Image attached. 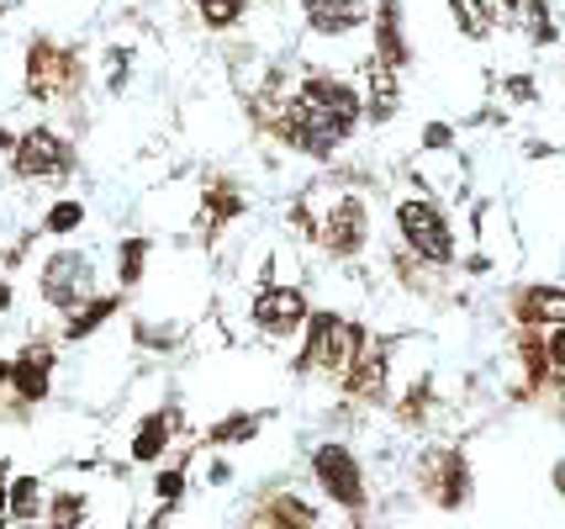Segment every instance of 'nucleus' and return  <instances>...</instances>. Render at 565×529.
Returning a JSON list of instances; mask_svg holds the SVG:
<instances>
[{"label": "nucleus", "mask_w": 565, "mask_h": 529, "mask_svg": "<svg viewBox=\"0 0 565 529\" xmlns=\"http://www.w3.org/2000/svg\"><path fill=\"white\" fill-rule=\"evenodd\" d=\"M17 307V286H11V276H0V318Z\"/></svg>", "instance_id": "32"}, {"label": "nucleus", "mask_w": 565, "mask_h": 529, "mask_svg": "<svg viewBox=\"0 0 565 529\" xmlns=\"http://www.w3.org/2000/svg\"><path fill=\"white\" fill-rule=\"evenodd\" d=\"M96 260L85 250H74V244H58V250L43 254V265H38V297L43 307L53 313H74V307L85 303V297H96Z\"/></svg>", "instance_id": "3"}, {"label": "nucleus", "mask_w": 565, "mask_h": 529, "mask_svg": "<svg viewBox=\"0 0 565 529\" xmlns=\"http://www.w3.org/2000/svg\"><path fill=\"white\" fill-rule=\"evenodd\" d=\"M301 22L318 38H344L370 22V0H301Z\"/></svg>", "instance_id": "11"}, {"label": "nucleus", "mask_w": 565, "mask_h": 529, "mask_svg": "<svg viewBox=\"0 0 565 529\" xmlns=\"http://www.w3.org/2000/svg\"><path fill=\"white\" fill-rule=\"evenodd\" d=\"M513 318L523 328H550V324H561L565 318V286H523L513 297Z\"/></svg>", "instance_id": "14"}, {"label": "nucleus", "mask_w": 565, "mask_h": 529, "mask_svg": "<svg viewBox=\"0 0 565 529\" xmlns=\"http://www.w3.org/2000/svg\"><path fill=\"white\" fill-rule=\"evenodd\" d=\"M312 477H318V487L333 504H344V508L365 504V472H360L354 451H344V445H318L312 451Z\"/></svg>", "instance_id": "8"}, {"label": "nucleus", "mask_w": 565, "mask_h": 529, "mask_svg": "<svg viewBox=\"0 0 565 529\" xmlns=\"http://www.w3.org/2000/svg\"><path fill=\"white\" fill-rule=\"evenodd\" d=\"M270 525H275V529H318V514L301 504V498L280 493V498L270 504Z\"/></svg>", "instance_id": "24"}, {"label": "nucleus", "mask_w": 565, "mask_h": 529, "mask_svg": "<svg viewBox=\"0 0 565 529\" xmlns=\"http://www.w3.org/2000/svg\"><path fill=\"white\" fill-rule=\"evenodd\" d=\"M153 498H159L164 508L185 498V466H180V461H174V466H164V472L153 477Z\"/></svg>", "instance_id": "27"}, {"label": "nucleus", "mask_w": 565, "mask_h": 529, "mask_svg": "<svg viewBox=\"0 0 565 529\" xmlns=\"http://www.w3.org/2000/svg\"><path fill=\"white\" fill-rule=\"evenodd\" d=\"M122 303H127V292H96V297H85L74 313H64V345H85L90 334H100L122 313Z\"/></svg>", "instance_id": "13"}, {"label": "nucleus", "mask_w": 565, "mask_h": 529, "mask_svg": "<svg viewBox=\"0 0 565 529\" xmlns=\"http://www.w3.org/2000/svg\"><path fill=\"white\" fill-rule=\"evenodd\" d=\"M11 149H17V127L0 123V154H11Z\"/></svg>", "instance_id": "34"}, {"label": "nucleus", "mask_w": 565, "mask_h": 529, "mask_svg": "<svg viewBox=\"0 0 565 529\" xmlns=\"http://www.w3.org/2000/svg\"><path fill=\"white\" fill-rule=\"evenodd\" d=\"M191 11L201 17V27H212V32H233V27L248 17V0H185Z\"/></svg>", "instance_id": "19"}, {"label": "nucleus", "mask_w": 565, "mask_h": 529, "mask_svg": "<svg viewBox=\"0 0 565 529\" xmlns=\"http://www.w3.org/2000/svg\"><path fill=\"white\" fill-rule=\"evenodd\" d=\"M307 313H312V303H307L301 286H259V297H254V324H259V334H270V339L301 334Z\"/></svg>", "instance_id": "9"}, {"label": "nucleus", "mask_w": 565, "mask_h": 529, "mask_svg": "<svg viewBox=\"0 0 565 529\" xmlns=\"http://www.w3.org/2000/svg\"><path fill=\"white\" fill-rule=\"evenodd\" d=\"M444 6H449V17H455V27H460L466 38H481V27L470 17V0H444Z\"/></svg>", "instance_id": "30"}, {"label": "nucleus", "mask_w": 565, "mask_h": 529, "mask_svg": "<svg viewBox=\"0 0 565 529\" xmlns=\"http://www.w3.org/2000/svg\"><path fill=\"white\" fill-rule=\"evenodd\" d=\"M132 339H138L143 350H174L180 328H164V324H148V318H138V324H132Z\"/></svg>", "instance_id": "28"}, {"label": "nucleus", "mask_w": 565, "mask_h": 529, "mask_svg": "<svg viewBox=\"0 0 565 529\" xmlns=\"http://www.w3.org/2000/svg\"><path fill=\"white\" fill-rule=\"evenodd\" d=\"M360 106H365V123L386 127L396 117V106H402V91H396V70H381V64H370V91H360Z\"/></svg>", "instance_id": "16"}, {"label": "nucleus", "mask_w": 565, "mask_h": 529, "mask_svg": "<svg viewBox=\"0 0 565 529\" xmlns=\"http://www.w3.org/2000/svg\"><path fill=\"white\" fill-rule=\"evenodd\" d=\"M174 429H180V408H159V413H148L143 424L132 429V461L138 466H153V461H164L170 451Z\"/></svg>", "instance_id": "15"}, {"label": "nucleus", "mask_w": 565, "mask_h": 529, "mask_svg": "<svg viewBox=\"0 0 565 529\" xmlns=\"http://www.w3.org/2000/svg\"><path fill=\"white\" fill-rule=\"evenodd\" d=\"M148 260H153V239L148 233H127L117 244V292H138L143 286Z\"/></svg>", "instance_id": "17"}, {"label": "nucleus", "mask_w": 565, "mask_h": 529, "mask_svg": "<svg viewBox=\"0 0 565 529\" xmlns=\"http://www.w3.org/2000/svg\"><path fill=\"white\" fill-rule=\"evenodd\" d=\"M518 17H529V38H534L540 49H555V43H561V27H555L550 0H523V11H518Z\"/></svg>", "instance_id": "23"}, {"label": "nucleus", "mask_w": 565, "mask_h": 529, "mask_svg": "<svg viewBox=\"0 0 565 529\" xmlns=\"http://www.w3.org/2000/svg\"><path fill=\"white\" fill-rule=\"evenodd\" d=\"M127 80H132V49H127V43H111V49H106V91L122 96Z\"/></svg>", "instance_id": "25"}, {"label": "nucleus", "mask_w": 565, "mask_h": 529, "mask_svg": "<svg viewBox=\"0 0 565 529\" xmlns=\"http://www.w3.org/2000/svg\"><path fill=\"white\" fill-rule=\"evenodd\" d=\"M244 212H248L244 191H238L233 180H212V186L201 191V212H196V218H201V239L212 244V239H217L222 228H227V223H238Z\"/></svg>", "instance_id": "12"}, {"label": "nucleus", "mask_w": 565, "mask_h": 529, "mask_svg": "<svg viewBox=\"0 0 565 529\" xmlns=\"http://www.w3.org/2000/svg\"><path fill=\"white\" fill-rule=\"evenodd\" d=\"M312 244H322L333 260H354V254H365V244H370V212H365V202H360L354 191H339V197L328 202V212L318 218Z\"/></svg>", "instance_id": "6"}, {"label": "nucleus", "mask_w": 565, "mask_h": 529, "mask_svg": "<svg viewBox=\"0 0 565 529\" xmlns=\"http://www.w3.org/2000/svg\"><path fill=\"white\" fill-rule=\"evenodd\" d=\"M6 159H11V176L26 180V186H64V180L79 170L74 144L49 123L22 127V133H17V149L6 154Z\"/></svg>", "instance_id": "2"}, {"label": "nucleus", "mask_w": 565, "mask_h": 529, "mask_svg": "<svg viewBox=\"0 0 565 529\" xmlns=\"http://www.w3.org/2000/svg\"><path fill=\"white\" fill-rule=\"evenodd\" d=\"M307 345H301V371H328V377H344L354 350L365 345V328L354 318H339V313H307Z\"/></svg>", "instance_id": "4"}, {"label": "nucleus", "mask_w": 565, "mask_h": 529, "mask_svg": "<svg viewBox=\"0 0 565 529\" xmlns=\"http://www.w3.org/2000/svg\"><path fill=\"white\" fill-rule=\"evenodd\" d=\"M53 366H58V350H53L49 339H32V345H22V350L11 355V387H6V392H11L22 408L49 403Z\"/></svg>", "instance_id": "7"}, {"label": "nucleus", "mask_w": 565, "mask_h": 529, "mask_svg": "<svg viewBox=\"0 0 565 529\" xmlns=\"http://www.w3.org/2000/svg\"><path fill=\"white\" fill-rule=\"evenodd\" d=\"M85 508H90L85 493H53L43 504V514H49V529H79L85 525Z\"/></svg>", "instance_id": "21"}, {"label": "nucleus", "mask_w": 565, "mask_h": 529, "mask_svg": "<svg viewBox=\"0 0 565 529\" xmlns=\"http://www.w3.org/2000/svg\"><path fill=\"white\" fill-rule=\"evenodd\" d=\"M11 387V355H0V392Z\"/></svg>", "instance_id": "35"}, {"label": "nucleus", "mask_w": 565, "mask_h": 529, "mask_svg": "<svg viewBox=\"0 0 565 529\" xmlns=\"http://www.w3.org/2000/svg\"><path fill=\"white\" fill-rule=\"evenodd\" d=\"M396 233L423 265H455V228H449V218H444V207L434 197L396 202Z\"/></svg>", "instance_id": "5"}, {"label": "nucleus", "mask_w": 565, "mask_h": 529, "mask_svg": "<svg viewBox=\"0 0 565 529\" xmlns=\"http://www.w3.org/2000/svg\"><path fill=\"white\" fill-rule=\"evenodd\" d=\"M502 91H508L513 102H523V106L534 102V80H529V75H508V80H502Z\"/></svg>", "instance_id": "31"}, {"label": "nucleus", "mask_w": 565, "mask_h": 529, "mask_svg": "<svg viewBox=\"0 0 565 529\" xmlns=\"http://www.w3.org/2000/svg\"><path fill=\"white\" fill-rule=\"evenodd\" d=\"M555 487H561V498H565V461H555Z\"/></svg>", "instance_id": "37"}, {"label": "nucleus", "mask_w": 565, "mask_h": 529, "mask_svg": "<svg viewBox=\"0 0 565 529\" xmlns=\"http://www.w3.org/2000/svg\"><path fill=\"white\" fill-rule=\"evenodd\" d=\"M85 218H90V212H85L79 197H58V202L43 212V233H49V239H70V233L85 228Z\"/></svg>", "instance_id": "20"}, {"label": "nucleus", "mask_w": 565, "mask_h": 529, "mask_svg": "<svg viewBox=\"0 0 565 529\" xmlns=\"http://www.w3.org/2000/svg\"><path fill=\"white\" fill-rule=\"evenodd\" d=\"M523 11V0H502V17H518Z\"/></svg>", "instance_id": "36"}, {"label": "nucleus", "mask_w": 565, "mask_h": 529, "mask_svg": "<svg viewBox=\"0 0 565 529\" xmlns=\"http://www.w3.org/2000/svg\"><path fill=\"white\" fill-rule=\"evenodd\" d=\"M423 149H455V127H449V123H428V127H423Z\"/></svg>", "instance_id": "29"}, {"label": "nucleus", "mask_w": 565, "mask_h": 529, "mask_svg": "<svg viewBox=\"0 0 565 529\" xmlns=\"http://www.w3.org/2000/svg\"><path fill=\"white\" fill-rule=\"evenodd\" d=\"M206 477H212V487H217V482L233 477V466H227V461H212V472H206Z\"/></svg>", "instance_id": "33"}, {"label": "nucleus", "mask_w": 565, "mask_h": 529, "mask_svg": "<svg viewBox=\"0 0 565 529\" xmlns=\"http://www.w3.org/2000/svg\"><path fill=\"white\" fill-rule=\"evenodd\" d=\"M85 80H90V59L74 49V43H58L49 32L26 38L22 85L32 102H79L85 96Z\"/></svg>", "instance_id": "1"}, {"label": "nucleus", "mask_w": 565, "mask_h": 529, "mask_svg": "<svg viewBox=\"0 0 565 529\" xmlns=\"http://www.w3.org/2000/svg\"><path fill=\"white\" fill-rule=\"evenodd\" d=\"M275 6H286V0H275Z\"/></svg>", "instance_id": "38"}, {"label": "nucleus", "mask_w": 565, "mask_h": 529, "mask_svg": "<svg viewBox=\"0 0 565 529\" xmlns=\"http://www.w3.org/2000/svg\"><path fill=\"white\" fill-rule=\"evenodd\" d=\"M540 355H544V371L565 377V318H561V324H550L540 334Z\"/></svg>", "instance_id": "26"}, {"label": "nucleus", "mask_w": 565, "mask_h": 529, "mask_svg": "<svg viewBox=\"0 0 565 529\" xmlns=\"http://www.w3.org/2000/svg\"><path fill=\"white\" fill-rule=\"evenodd\" d=\"M254 434H259V413H227L206 429V445H244Z\"/></svg>", "instance_id": "22"}, {"label": "nucleus", "mask_w": 565, "mask_h": 529, "mask_svg": "<svg viewBox=\"0 0 565 529\" xmlns=\"http://www.w3.org/2000/svg\"><path fill=\"white\" fill-rule=\"evenodd\" d=\"M370 32H375V64L381 70H407L413 43H407V27H402V0H375L370 6Z\"/></svg>", "instance_id": "10"}, {"label": "nucleus", "mask_w": 565, "mask_h": 529, "mask_svg": "<svg viewBox=\"0 0 565 529\" xmlns=\"http://www.w3.org/2000/svg\"><path fill=\"white\" fill-rule=\"evenodd\" d=\"M6 514L22 519V525L43 519V482L38 477H11L6 482Z\"/></svg>", "instance_id": "18"}]
</instances>
